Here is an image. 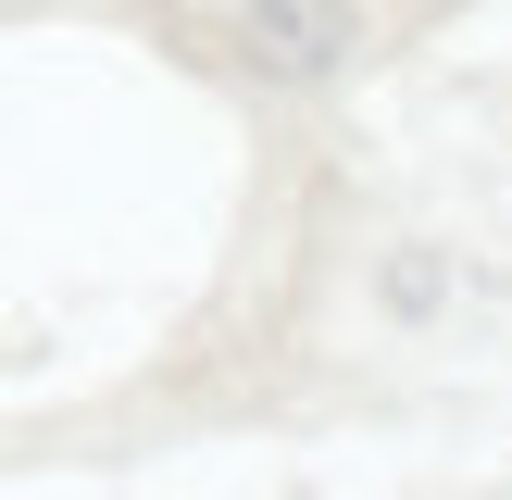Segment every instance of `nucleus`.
I'll use <instances>...</instances> for the list:
<instances>
[{"instance_id": "1", "label": "nucleus", "mask_w": 512, "mask_h": 500, "mask_svg": "<svg viewBox=\"0 0 512 500\" xmlns=\"http://www.w3.org/2000/svg\"><path fill=\"white\" fill-rule=\"evenodd\" d=\"M338 0H250V50H263L275 75H313V63H338Z\"/></svg>"}]
</instances>
